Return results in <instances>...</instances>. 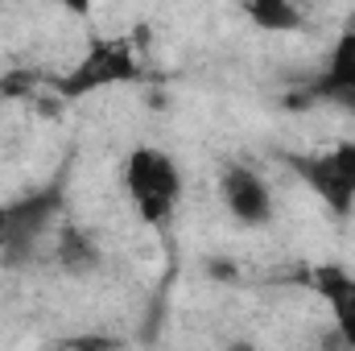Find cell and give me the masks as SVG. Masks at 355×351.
<instances>
[{"instance_id":"obj_11","label":"cell","mask_w":355,"mask_h":351,"mask_svg":"<svg viewBox=\"0 0 355 351\" xmlns=\"http://www.w3.org/2000/svg\"><path fill=\"white\" fill-rule=\"evenodd\" d=\"M310 87L318 95V103H335V108L355 116V87H318V83H310Z\"/></svg>"},{"instance_id":"obj_15","label":"cell","mask_w":355,"mask_h":351,"mask_svg":"<svg viewBox=\"0 0 355 351\" xmlns=\"http://www.w3.org/2000/svg\"><path fill=\"white\" fill-rule=\"evenodd\" d=\"M347 29H352V33H355V12H352V25H347Z\"/></svg>"},{"instance_id":"obj_2","label":"cell","mask_w":355,"mask_h":351,"mask_svg":"<svg viewBox=\"0 0 355 351\" xmlns=\"http://www.w3.org/2000/svg\"><path fill=\"white\" fill-rule=\"evenodd\" d=\"M62 203H67V190L58 182L29 190L12 203H0V261L12 264V268L33 261L37 244L58 228Z\"/></svg>"},{"instance_id":"obj_9","label":"cell","mask_w":355,"mask_h":351,"mask_svg":"<svg viewBox=\"0 0 355 351\" xmlns=\"http://www.w3.org/2000/svg\"><path fill=\"white\" fill-rule=\"evenodd\" d=\"M314 83H318V87H355V33L352 29L331 46L327 71H322Z\"/></svg>"},{"instance_id":"obj_4","label":"cell","mask_w":355,"mask_h":351,"mask_svg":"<svg viewBox=\"0 0 355 351\" xmlns=\"http://www.w3.org/2000/svg\"><path fill=\"white\" fill-rule=\"evenodd\" d=\"M141 79H145L141 50L128 37H103V42H91V50L67 75L50 79V87L71 103V99H87L95 91L128 87V83H141Z\"/></svg>"},{"instance_id":"obj_8","label":"cell","mask_w":355,"mask_h":351,"mask_svg":"<svg viewBox=\"0 0 355 351\" xmlns=\"http://www.w3.org/2000/svg\"><path fill=\"white\" fill-rule=\"evenodd\" d=\"M244 12L252 17V25H261L268 33H293V29H302L297 0H244Z\"/></svg>"},{"instance_id":"obj_13","label":"cell","mask_w":355,"mask_h":351,"mask_svg":"<svg viewBox=\"0 0 355 351\" xmlns=\"http://www.w3.org/2000/svg\"><path fill=\"white\" fill-rule=\"evenodd\" d=\"M58 8H67L71 17H91V8H95V0H54Z\"/></svg>"},{"instance_id":"obj_12","label":"cell","mask_w":355,"mask_h":351,"mask_svg":"<svg viewBox=\"0 0 355 351\" xmlns=\"http://www.w3.org/2000/svg\"><path fill=\"white\" fill-rule=\"evenodd\" d=\"M202 273H207L215 285H236V281H240V264L223 261V257H211V261L202 264Z\"/></svg>"},{"instance_id":"obj_1","label":"cell","mask_w":355,"mask_h":351,"mask_svg":"<svg viewBox=\"0 0 355 351\" xmlns=\"http://www.w3.org/2000/svg\"><path fill=\"white\" fill-rule=\"evenodd\" d=\"M124 190L145 228H166L182 203V170L157 145H137L124 162Z\"/></svg>"},{"instance_id":"obj_6","label":"cell","mask_w":355,"mask_h":351,"mask_svg":"<svg viewBox=\"0 0 355 351\" xmlns=\"http://www.w3.org/2000/svg\"><path fill=\"white\" fill-rule=\"evenodd\" d=\"M310 289L327 302L339 343H347L355 351V273H347L343 264H318L310 273Z\"/></svg>"},{"instance_id":"obj_10","label":"cell","mask_w":355,"mask_h":351,"mask_svg":"<svg viewBox=\"0 0 355 351\" xmlns=\"http://www.w3.org/2000/svg\"><path fill=\"white\" fill-rule=\"evenodd\" d=\"M46 87H50V79L42 71H29V67H17V71L0 75V99H33Z\"/></svg>"},{"instance_id":"obj_14","label":"cell","mask_w":355,"mask_h":351,"mask_svg":"<svg viewBox=\"0 0 355 351\" xmlns=\"http://www.w3.org/2000/svg\"><path fill=\"white\" fill-rule=\"evenodd\" d=\"M116 339H91V335H83V339H71V348H112Z\"/></svg>"},{"instance_id":"obj_3","label":"cell","mask_w":355,"mask_h":351,"mask_svg":"<svg viewBox=\"0 0 355 351\" xmlns=\"http://www.w3.org/2000/svg\"><path fill=\"white\" fill-rule=\"evenodd\" d=\"M281 162L335 219L355 215V137L314 153H281Z\"/></svg>"},{"instance_id":"obj_7","label":"cell","mask_w":355,"mask_h":351,"mask_svg":"<svg viewBox=\"0 0 355 351\" xmlns=\"http://www.w3.org/2000/svg\"><path fill=\"white\" fill-rule=\"evenodd\" d=\"M54 261L58 268L67 273V277H75V281H87L95 277L99 268H103V248H99V240L91 236L87 228H62L58 232V240H54Z\"/></svg>"},{"instance_id":"obj_5","label":"cell","mask_w":355,"mask_h":351,"mask_svg":"<svg viewBox=\"0 0 355 351\" xmlns=\"http://www.w3.org/2000/svg\"><path fill=\"white\" fill-rule=\"evenodd\" d=\"M219 198L240 228L257 232V228L272 223V186L244 162H236L219 174Z\"/></svg>"}]
</instances>
